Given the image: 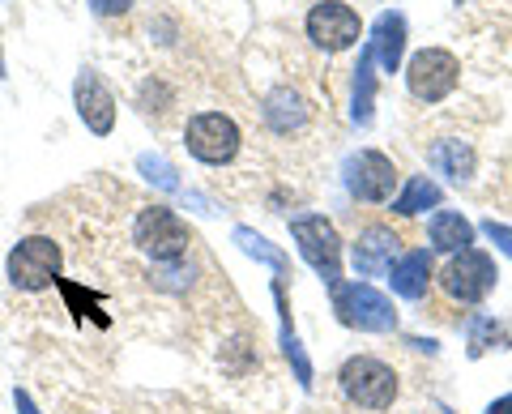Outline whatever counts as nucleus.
I'll list each match as a JSON object with an SVG mask.
<instances>
[{"label":"nucleus","instance_id":"f257e3e1","mask_svg":"<svg viewBox=\"0 0 512 414\" xmlns=\"http://www.w3.org/2000/svg\"><path fill=\"white\" fill-rule=\"evenodd\" d=\"M133 244L146 252L154 265H175V261L188 257L192 231L180 214L167 210V205H146L133 222Z\"/></svg>","mask_w":512,"mask_h":414},{"label":"nucleus","instance_id":"f03ea898","mask_svg":"<svg viewBox=\"0 0 512 414\" xmlns=\"http://www.w3.org/2000/svg\"><path fill=\"white\" fill-rule=\"evenodd\" d=\"M333 312L346 329L359 333H393L397 329V308L393 299L376 291L372 282H338L333 286Z\"/></svg>","mask_w":512,"mask_h":414},{"label":"nucleus","instance_id":"7ed1b4c3","mask_svg":"<svg viewBox=\"0 0 512 414\" xmlns=\"http://www.w3.org/2000/svg\"><path fill=\"white\" fill-rule=\"evenodd\" d=\"M291 240L299 244V257L308 261L320 282L329 286H338L342 282V235L338 227L325 218V214H299L291 218Z\"/></svg>","mask_w":512,"mask_h":414},{"label":"nucleus","instance_id":"20e7f679","mask_svg":"<svg viewBox=\"0 0 512 414\" xmlns=\"http://www.w3.org/2000/svg\"><path fill=\"white\" fill-rule=\"evenodd\" d=\"M60 265L64 252L52 235H26L22 244H13L5 274L13 291H47V286L60 282Z\"/></svg>","mask_w":512,"mask_h":414},{"label":"nucleus","instance_id":"39448f33","mask_svg":"<svg viewBox=\"0 0 512 414\" xmlns=\"http://www.w3.org/2000/svg\"><path fill=\"white\" fill-rule=\"evenodd\" d=\"M184 146L205 167H227L239 154V146H244V133H239V124L231 116H222V111H197V116L184 124Z\"/></svg>","mask_w":512,"mask_h":414},{"label":"nucleus","instance_id":"423d86ee","mask_svg":"<svg viewBox=\"0 0 512 414\" xmlns=\"http://www.w3.org/2000/svg\"><path fill=\"white\" fill-rule=\"evenodd\" d=\"M338 385L346 393V402H355L359 410H389L397 402V372L372 355L346 359L338 372Z\"/></svg>","mask_w":512,"mask_h":414},{"label":"nucleus","instance_id":"0eeeda50","mask_svg":"<svg viewBox=\"0 0 512 414\" xmlns=\"http://www.w3.org/2000/svg\"><path fill=\"white\" fill-rule=\"evenodd\" d=\"M495 282H500V269H495V261L483 248L453 252L444 265V274H440L444 295L457 299V304H483V299L495 291Z\"/></svg>","mask_w":512,"mask_h":414},{"label":"nucleus","instance_id":"6e6552de","mask_svg":"<svg viewBox=\"0 0 512 414\" xmlns=\"http://www.w3.org/2000/svg\"><path fill=\"white\" fill-rule=\"evenodd\" d=\"M461 82V60L444 47H423L406 65V90L419 103H444Z\"/></svg>","mask_w":512,"mask_h":414},{"label":"nucleus","instance_id":"1a4fd4ad","mask_svg":"<svg viewBox=\"0 0 512 414\" xmlns=\"http://www.w3.org/2000/svg\"><path fill=\"white\" fill-rule=\"evenodd\" d=\"M346 193L363 205H384L397 193V167L389 154L380 150H359L346 158Z\"/></svg>","mask_w":512,"mask_h":414},{"label":"nucleus","instance_id":"9d476101","mask_svg":"<svg viewBox=\"0 0 512 414\" xmlns=\"http://www.w3.org/2000/svg\"><path fill=\"white\" fill-rule=\"evenodd\" d=\"M308 39L320 47V52H346V47H355L363 39V22L359 13L342 5V0H320V5H312L308 13Z\"/></svg>","mask_w":512,"mask_h":414},{"label":"nucleus","instance_id":"9b49d317","mask_svg":"<svg viewBox=\"0 0 512 414\" xmlns=\"http://www.w3.org/2000/svg\"><path fill=\"white\" fill-rule=\"evenodd\" d=\"M73 107H77V116H82V124H86L94 137H107L111 129H116V94L107 90L99 69H90V65L77 69Z\"/></svg>","mask_w":512,"mask_h":414},{"label":"nucleus","instance_id":"f8f14e48","mask_svg":"<svg viewBox=\"0 0 512 414\" xmlns=\"http://www.w3.org/2000/svg\"><path fill=\"white\" fill-rule=\"evenodd\" d=\"M397 257H402V240H397L393 227H380V222L363 227L359 240L350 244V261H355V274L359 278H384L393 269Z\"/></svg>","mask_w":512,"mask_h":414},{"label":"nucleus","instance_id":"ddd939ff","mask_svg":"<svg viewBox=\"0 0 512 414\" xmlns=\"http://www.w3.org/2000/svg\"><path fill=\"white\" fill-rule=\"evenodd\" d=\"M406 35H410V26H406V13H397V9H384L376 26H372V52H376V65L384 73H397L402 69V56H406Z\"/></svg>","mask_w":512,"mask_h":414},{"label":"nucleus","instance_id":"4468645a","mask_svg":"<svg viewBox=\"0 0 512 414\" xmlns=\"http://www.w3.org/2000/svg\"><path fill=\"white\" fill-rule=\"evenodd\" d=\"M427 163L436 175H444V180H453V184H470L474 180V167H478V154L470 141H461V137H444L436 141V146L427 150Z\"/></svg>","mask_w":512,"mask_h":414},{"label":"nucleus","instance_id":"2eb2a0df","mask_svg":"<svg viewBox=\"0 0 512 414\" xmlns=\"http://www.w3.org/2000/svg\"><path fill=\"white\" fill-rule=\"evenodd\" d=\"M389 286H393V295H402V299H423L431 286V252H423V248L402 252L389 269Z\"/></svg>","mask_w":512,"mask_h":414},{"label":"nucleus","instance_id":"dca6fc26","mask_svg":"<svg viewBox=\"0 0 512 414\" xmlns=\"http://www.w3.org/2000/svg\"><path fill=\"white\" fill-rule=\"evenodd\" d=\"M261 116H265L269 129L286 137V133H295V129H303V124H308V103H303V94H299V90L278 86V90H269V94H265Z\"/></svg>","mask_w":512,"mask_h":414},{"label":"nucleus","instance_id":"f3484780","mask_svg":"<svg viewBox=\"0 0 512 414\" xmlns=\"http://www.w3.org/2000/svg\"><path fill=\"white\" fill-rule=\"evenodd\" d=\"M427 235H431V248L436 252H461V248H474V222L457 210H436L427 222Z\"/></svg>","mask_w":512,"mask_h":414},{"label":"nucleus","instance_id":"a211bd4d","mask_svg":"<svg viewBox=\"0 0 512 414\" xmlns=\"http://www.w3.org/2000/svg\"><path fill=\"white\" fill-rule=\"evenodd\" d=\"M440 201H444V188L431 180V175H410L406 188L389 205H393L397 218H414V214H423V210H440Z\"/></svg>","mask_w":512,"mask_h":414},{"label":"nucleus","instance_id":"6ab92c4d","mask_svg":"<svg viewBox=\"0 0 512 414\" xmlns=\"http://www.w3.org/2000/svg\"><path fill=\"white\" fill-rule=\"evenodd\" d=\"M376 52L372 43H363L359 52V69H355V103H350V120L355 124H372V107H376Z\"/></svg>","mask_w":512,"mask_h":414},{"label":"nucleus","instance_id":"aec40b11","mask_svg":"<svg viewBox=\"0 0 512 414\" xmlns=\"http://www.w3.org/2000/svg\"><path fill=\"white\" fill-rule=\"evenodd\" d=\"M235 244L244 248L252 261H265V265H274V269H278V278H291V261H286V252L269 244L265 235H256L252 227H235Z\"/></svg>","mask_w":512,"mask_h":414},{"label":"nucleus","instance_id":"412c9836","mask_svg":"<svg viewBox=\"0 0 512 414\" xmlns=\"http://www.w3.org/2000/svg\"><path fill=\"white\" fill-rule=\"evenodd\" d=\"M508 346V333L491 321V316H474L470 321V359L478 355H487V350H500Z\"/></svg>","mask_w":512,"mask_h":414},{"label":"nucleus","instance_id":"4be33fe9","mask_svg":"<svg viewBox=\"0 0 512 414\" xmlns=\"http://www.w3.org/2000/svg\"><path fill=\"white\" fill-rule=\"evenodd\" d=\"M137 167H141V175H146L150 184L167 188V193H175V188H180V175H175V167L167 163V158H158V154H141V158H137Z\"/></svg>","mask_w":512,"mask_h":414},{"label":"nucleus","instance_id":"5701e85b","mask_svg":"<svg viewBox=\"0 0 512 414\" xmlns=\"http://www.w3.org/2000/svg\"><path fill=\"white\" fill-rule=\"evenodd\" d=\"M282 355L291 359V368H295V380H299V389H312V359L303 355V346L295 333H282Z\"/></svg>","mask_w":512,"mask_h":414},{"label":"nucleus","instance_id":"b1692460","mask_svg":"<svg viewBox=\"0 0 512 414\" xmlns=\"http://www.w3.org/2000/svg\"><path fill=\"white\" fill-rule=\"evenodd\" d=\"M167 103H171V90L163 82H146V86H141V107H146V111H158V116H163Z\"/></svg>","mask_w":512,"mask_h":414},{"label":"nucleus","instance_id":"393cba45","mask_svg":"<svg viewBox=\"0 0 512 414\" xmlns=\"http://www.w3.org/2000/svg\"><path fill=\"white\" fill-rule=\"evenodd\" d=\"M483 235H487V240H491L495 248L504 252L508 261H512V227H508V222H495V218H487V222H483Z\"/></svg>","mask_w":512,"mask_h":414},{"label":"nucleus","instance_id":"a878e982","mask_svg":"<svg viewBox=\"0 0 512 414\" xmlns=\"http://www.w3.org/2000/svg\"><path fill=\"white\" fill-rule=\"evenodd\" d=\"M90 13H99V18H120V13L133 9V0H86Z\"/></svg>","mask_w":512,"mask_h":414},{"label":"nucleus","instance_id":"bb28decb","mask_svg":"<svg viewBox=\"0 0 512 414\" xmlns=\"http://www.w3.org/2000/svg\"><path fill=\"white\" fill-rule=\"evenodd\" d=\"M13 406H18V414H39V406H35V397H30L26 389H13Z\"/></svg>","mask_w":512,"mask_h":414},{"label":"nucleus","instance_id":"cd10ccee","mask_svg":"<svg viewBox=\"0 0 512 414\" xmlns=\"http://www.w3.org/2000/svg\"><path fill=\"white\" fill-rule=\"evenodd\" d=\"M487 414H512V393H504V397H495V402L487 406Z\"/></svg>","mask_w":512,"mask_h":414},{"label":"nucleus","instance_id":"c85d7f7f","mask_svg":"<svg viewBox=\"0 0 512 414\" xmlns=\"http://www.w3.org/2000/svg\"><path fill=\"white\" fill-rule=\"evenodd\" d=\"M0 77H5V52H0Z\"/></svg>","mask_w":512,"mask_h":414}]
</instances>
